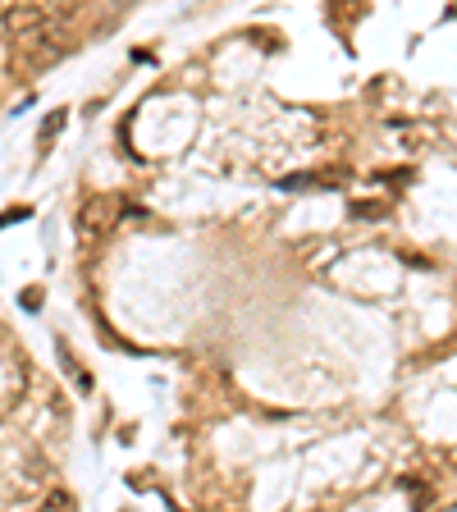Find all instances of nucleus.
<instances>
[{
  "mask_svg": "<svg viewBox=\"0 0 457 512\" xmlns=\"http://www.w3.org/2000/svg\"><path fill=\"white\" fill-rule=\"evenodd\" d=\"M23 307H28V311L42 307V288H23Z\"/></svg>",
  "mask_w": 457,
  "mask_h": 512,
  "instance_id": "39448f33",
  "label": "nucleus"
},
{
  "mask_svg": "<svg viewBox=\"0 0 457 512\" xmlns=\"http://www.w3.org/2000/svg\"><path fill=\"white\" fill-rule=\"evenodd\" d=\"M14 46H19L23 64H46V60L69 51V32H64V23H55V28L37 32V37H23V42H14Z\"/></svg>",
  "mask_w": 457,
  "mask_h": 512,
  "instance_id": "7ed1b4c3",
  "label": "nucleus"
},
{
  "mask_svg": "<svg viewBox=\"0 0 457 512\" xmlns=\"http://www.w3.org/2000/svg\"><path fill=\"white\" fill-rule=\"evenodd\" d=\"M69 14H74V5H42V0H19V5H10V10L0 14V28L10 32L14 42H23V37H37V32L55 28V23H69Z\"/></svg>",
  "mask_w": 457,
  "mask_h": 512,
  "instance_id": "f257e3e1",
  "label": "nucleus"
},
{
  "mask_svg": "<svg viewBox=\"0 0 457 512\" xmlns=\"http://www.w3.org/2000/svg\"><path fill=\"white\" fill-rule=\"evenodd\" d=\"M124 215V206H119V197H110V192H101V197H87L83 206H78V238L83 243H96V238H106L110 229H115V220Z\"/></svg>",
  "mask_w": 457,
  "mask_h": 512,
  "instance_id": "f03ea898",
  "label": "nucleus"
},
{
  "mask_svg": "<svg viewBox=\"0 0 457 512\" xmlns=\"http://www.w3.org/2000/svg\"><path fill=\"white\" fill-rule=\"evenodd\" d=\"M37 512H74V494H69V490H51Z\"/></svg>",
  "mask_w": 457,
  "mask_h": 512,
  "instance_id": "20e7f679",
  "label": "nucleus"
}]
</instances>
